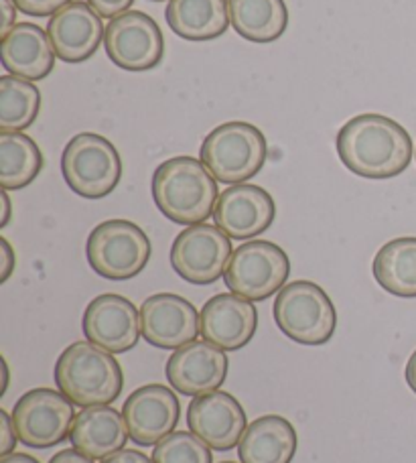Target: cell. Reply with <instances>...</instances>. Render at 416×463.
<instances>
[{
    "instance_id": "obj_1",
    "label": "cell",
    "mask_w": 416,
    "mask_h": 463,
    "mask_svg": "<svg viewBox=\"0 0 416 463\" xmlns=\"http://www.w3.org/2000/svg\"><path fill=\"white\" fill-rule=\"evenodd\" d=\"M337 155L345 167L365 179H390L409 169L412 138L396 120L360 114L337 132Z\"/></svg>"
},
{
    "instance_id": "obj_2",
    "label": "cell",
    "mask_w": 416,
    "mask_h": 463,
    "mask_svg": "<svg viewBox=\"0 0 416 463\" xmlns=\"http://www.w3.org/2000/svg\"><path fill=\"white\" fill-rule=\"evenodd\" d=\"M218 179L194 156L163 161L153 175V200L166 220L195 226L212 216L218 203Z\"/></svg>"
},
{
    "instance_id": "obj_3",
    "label": "cell",
    "mask_w": 416,
    "mask_h": 463,
    "mask_svg": "<svg viewBox=\"0 0 416 463\" xmlns=\"http://www.w3.org/2000/svg\"><path fill=\"white\" fill-rule=\"evenodd\" d=\"M55 384L81 409L106 407L120 396L124 376L114 354L91 342H76L57 358Z\"/></svg>"
},
{
    "instance_id": "obj_4",
    "label": "cell",
    "mask_w": 416,
    "mask_h": 463,
    "mask_svg": "<svg viewBox=\"0 0 416 463\" xmlns=\"http://www.w3.org/2000/svg\"><path fill=\"white\" fill-rule=\"evenodd\" d=\"M266 138L248 122H226L213 128L202 145V161L212 175L228 185L246 184L266 163Z\"/></svg>"
},
{
    "instance_id": "obj_5",
    "label": "cell",
    "mask_w": 416,
    "mask_h": 463,
    "mask_svg": "<svg viewBox=\"0 0 416 463\" xmlns=\"http://www.w3.org/2000/svg\"><path fill=\"white\" fill-rule=\"evenodd\" d=\"M272 313L277 327L297 344L323 345L336 334V307L329 295L311 280H293L282 287Z\"/></svg>"
},
{
    "instance_id": "obj_6",
    "label": "cell",
    "mask_w": 416,
    "mask_h": 463,
    "mask_svg": "<svg viewBox=\"0 0 416 463\" xmlns=\"http://www.w3.org/2000/svg\"><path fill=\"white\" fill-rule=\"evenodd\" d=\"M61 173L73 194L99 200L120 184L122 161L110 140L94 132H81L63 148Z\"/></svg>"
},
{
    "instance_id": "obj_7",
    "label": "cell",
    "mask_w": 416,
    "mask_h": 463,
    "mask_svg": "<svg viewBox=\"0 0 416 463\" xmlns=\"http://www.w3.org/2000/svg\"><path fill=\"white\" fill-rule=\"evenodd\" d=\"M90 267L99 277L128 280L151 260V240L128 220H108L91 230L86 244Z\"/></svg>"
},
{
    "instance_id": "obj_8",
    "label": "cell",
    "mask_w": 416,
    "mask_h": 463,
    "mask_svg": "<svg viewBox=\"0 0 416 463\" xmlns=\"http://www.w3.org/2000/svg\"><path fill=\"white\" fill-rule=\"evenodd\" d=\"M288 275L290 260L280 246L269 240H250L232 254L223 280L232 293L248 301H266L285 287Z\"/></svg>"
},
{
    "instance_id": "obj_9",
    "label": "cell",
    "mask_w": 416,
    "mask_h": 463,
    "mask_svg": "<svg viewBox=\"0 0 416 463\" xmlns=\"http://www.w3.org/2000/svg\"><path fill=\"white\" fill-rule=\"evenodd\" d=\"M73 402L52 388H33L14 404L13 423L19 441L33 449L55 448L71 433Z\"/></svg>"
},
{
    "instance_id": "obj_10",
    "label": "cell",
    "mask_w": 416,
    "mask_h": 463,
    "mask_svg": "<svg viewBox=\"0 0 416 463\" xmlns=\"http://www.w3.org/2000/svg\"><path fill=\"white\" fill-rule=\"evenodd\" d=\"M232 242L218 226L195 224L175 238L171 246V267L191 285H212L226 275L232 259Z\"/></svg>"
},
{
    "instance_id": "obj_11",
    "label": "cell",
    "mask_w": 416,
    "mask_h": 463,
    "mask_svg": "<svg viewBox=\"0 0 416 463\" xmlns=\"http://www.w3.org/2000/svg\"><path fill=\"white\" fill-rule=\"evenodd\" d=\"M104 49L118 68L147 71L163 61L165 39L153 16L143 11H127L108 23Z\"/></svg>"
},
{
    "instance_id": "obj_12",
    "label": "cell",
    "mask_w": 416,
    "mask_h": 463,
    "mask_svg": "<svg viewBox=\"0 0 416 463\" xmlns=\"http://www.w3.org/2000/svg\"><path fill=\"white\" fill-rule=\"evenodd\" d=\"M140 327L147 344L159 350H179L202 334V313L179 295L159 293L140 305Z\"/></svg>"
},
{
    "instance_id": "obj_13",
    "label": "cell",
    "mask_w": 416,
    "mask_h": 463,
    "mask_svg": "<svg viewBox=\"0 0 416 463\" xmlns=\"http://www.w3.org/2000/svg\"><path fill=\"white\" fill-rule=\"evenodd\" d=\"M83 335L110 354H124L138 344L143 335L140 311L127 297L106 293L91 299L83 313Z\"/></svg>"
},
{
    "instance_id": "obj_14",
    "label": "cell",
    "mask_w": 416,
    "mask_h": 463,
    "mask_svg": "<svg viewBox=\"0 0 416 463\" xmlns=\"http://www.w3.org/2000/svg\"><path fill=\"white\" fill-rule=\"evenodd\" d=\"M122 417L127 420L130 439L140 448H151L177 429L181 404L171 388L147 384L128 396Z\"/></svg>"
},
{
    "instance_id": "obj_15",
    "label": "cell",
    "mask_w": 416,
    "mask_h": 463,
    "mask_svg": "<svg viewBox=\"0 0 416 463\" xmlns=\"http://www.w3.org/2000/svg\"><path fill=\"white\" fill-rule=\"evenodd\" d=\"M228 368L226 350L205 340H195L173 352L165 374L179 394L195 399L218 391L226 383Z\"/></svg>"
},
{
    "instance_id": "obj_16",
    "label": "cell",
    "mask_w": 416,
    "mask_h": 463,
    "mask_svg": "<svg viewBox=\"0 0 416 463\" xmlns=\"http://www.w3.org/2000/svg\"><path fill=\"white\" fill-rule=\"evenodd\" d=\"M189 431L215 451H230L248 429L246 411L234 396L222 391L195 396L187 409Z\"/></svg>"
},
{
    "instance_id": "obj_17",
    "label": "cell",
    "mask_w": 416,
    "mask_h": 463,
    "mask_svg": "<svg viewBox=\"0 0 416 463\" xmlns=\"http://www.w3.org/2000/svg\"><path fill=\"white\" fill-rule=\"evenodd\" d=\"M277 203L266 189L250 184L228 187L213 210L215 226L234 240H252L272 226Z\"/></svg>"
},
{
    "instance_id": "obj_18",
    "label": "cell",
    "mask_w": 416,
    "mask_h": 463,
    "mask_svg": "<svg viewBox=\"0 0 416 463\" xmlns=\"http://www.w3.org/2000/svg\"><path fill=\"white\" fill-rule=\"evenodd\" d=\"M47 35L61 61L83 63L98 52L106 29L102 16L94 8L88 3L73 0L49 19Z\"/></svg>"
},
{
    "instance_id": "obj_19",
    "label": "cell",
    "mask_w": 416,
    "mask_h": 463,
    "mask_svg": "<svg viewBox=\"0 0 416 463\" xmlns=\"http://www.w3.org/2000/svg\"><path fill=\"white\" fill-rule=\"evenodd\" d=\"M258 327V311L252 301L236 293L212 297L202 309V335L205 342L226 352L242 350Z\"/></svg>"
},
{
    "instance_id": "obj_20",
    "label": "cell",
    "mask_w": 416,
    "mask_h": 463,
    "mask_svg": "<svg viewBox=\"0 0 416 463\" xmlns=\"http://www.w3.org/2000/svg\"><path fill=\"white\" fill-rule=\"evenodd\" d=\"M3 68L29 81L45 80L55 68V52L47 31L33 23H16L0 43Z\"/></svg>"
},
{
    "instance_id": "obj_21",
    "label": "cell",
    "mask_w": 416,
    "mask_h": 463,
    "mask_svg": "<svg viewBox=\"0 0 416 463\" xmlns=\"http://www.w3.org/2000/svg\"><path fill=\"white\" fill-rule=\"evenodd\" d=\"M128 427L122 412L112 407H88L76 415L70 441L73 449L91 459H106L118 453L128 441Z\"/></svg>"
},
{
    "instance_id": "obj_22",
    "label": "cell",
    "mask_w": 416,
    "mask_h": 463,
    "mask_svg": "<svg viewBox=\"0 0 416 463\" xmlns=\"http://www.w3.org/2000/svg\"><path fill=\"white\" fill-rule=\"evenodd\" d=\"M297 453V431L290 420L264 415L250 423L238 443L242 463H290Z\"/></svg>"
},
{
    "instance_id": "obj_23",
    "label": "cell",
    "mask_w": 416,
    "mask_h": 463,
    "mask_svg": "<svg viewBox=\"0 0 416 463\" xmlns=\"http://www.w3.org/2000/svg\"><path fill=\"white\" fill-rule=\"evenodd\" d=\"M165 19L175 35L187 41L218 39L232 24L228 0H169Z\"/></svg>"
},
{
    "instance_id": "obj_24",
    "label": "cell",
    "mask_w": 416,
    "mask_h": 463,
    "mask_svg": "<svg viewBox=\"0 0 416 463\" xmlns=\"http://www.w3.org/2000/svg\"><path fill=\"white\" fill-rule=\"evenodd\" d=\"M232 27L252 43H272L288 24L285 0H228Z\"/></svg>"
},
{
    "instance_id": "obj_25",
    "label": "cell",
    "mask_w": 416,
    "mask_h": 463,
    "mask_svg": "<svg viewBox=\"0 0 416 463\" xmlns=\"http://www.w3.org/2000/svg\"><path fill=\"white\" fill-rule=\"evenodd\" d=\"M376 283L390 295L416 297V238H396L380 248L372 264Z\"/></svg>"
},
{
    "instance_id": "obj_26",
    "label": "cell",
    "mask_w": 416,
    "mask_h": 463,
    "mask_svg": "<svg viewBox=\"0 0 416 463\" xmlns=\"http://www.w3.org/2000/svg\"><path fill=\"white\" fill-rule=\"evenodd\" d=\"M43 155L35 140L23 132H0V185L6 192L23 189L37 179Z\"/></svg>"
},
{
    "instance_id": "obj_27",
    "label": "cell",
    "mask_w": 416,
    "mask_h": 463,
    "mask_svg": "<svg viewBox=\"0 0 416 463\" xmlns=\"http://www.w3.org/2000/svg\"><path fill=\"white\" fill-rule=\"evenodd\" d=\"M41 92L33 81L16 76L0 78V128L21 132L37 120Z\"/></svg>"
},
{
    "instance_id": "obj_28",
    "label": "cell",
    "mask_w": 416,
    "mask_h": 463,
    "mask_svg": "<svg viewBox=\"0 0 416 463\" xmlns=\"http://www.w3.org/2000/svg\"><path fill=\"white\" fill-rule=\"evenodd\" d=\"M155 463H213L212 448L195 433L173 431L153 449Z\"/></svg>"
},
{
    "instance_id": "obj_29",
    "label": "cell",
    "mask_w": 416,
    "mask_h": 463,
    "mask_svg": "<svg viewBox=\"0 0 416 463\" xmlns=\"http://www.w3.org/2000/svg\"><path fill=\"white\" fill-rule=\"evenodd\" d=\"M70 3H73V0H14L16 8L31 16H53L57 11H61V8Z\"/></svg>"
},
{
    "instance_id": "obj_30",
    "label": "cell",
    "mask_w": 416,
    "mask_h": 463,
    "mask_svg": "<svg viewBox=\"0 0 416 463\" xmlns=\"http://www.w3.org/2000/svg\"><path fill=\"white\" fill-rule=\"evenodd\" d=\"M0 431H3V437H0V458H6L11 456L13 449L16 448V439H19V435H16L13 417L3 409H0Z\"/></svg>"
},
{
    "instance_id": "obj_31",
    "label": "cell",
    "mask_w": 416,
    "mask_h": 463,
    "mask_svg": "<svg viewBox=\"0 0 416 463\" xmlns=\"http://www.w3.org/2000/svg\"><path fill=\"white\" fill-rule=\"evenodd\" d=\"M88 5L104 19H116V16L130 11L135 0H88Z\"/></svg>"
},
{
    "instance_id": "obj_32",
    "label": "cell",
    "mask_w": 416,
    "mask_h": 463,
    "mask_svg": "<svg viewBox=\"0 0 416 463\" xmlns=\"http://www.w3.org/2000/svg\"><path fill=\"white\" fill-rule=\"evenodd\" d=\"M102 463H155L151 458H147L143 451L137 449H120L114 456L102 459Z\"/></svg>"
},
{
    "instance_id": "obj_33",
    "label": "cell",
    "mask_w": 416,
    "mask_h": 463,
    "mask_svg": "<svg viewBox=\"0 0 416 463\" xmlns=\"http://www.w3.org/2000/svg\"><path fill=\"white\" fill-rule=\"evenodd\" d=\"M0 248H3V270H0V283H6L8 277L13 275L14 270V252H13V246L8 244L6 238H0Z\"/></svg>"
},
{
    "instance_id": "obj_34",
    "label": "cell",
    "mask_w": 416,
    "mask_h": 463,
    "mask_svg": "<svg viewBox=\"0 0 416 463\" xmlns=\"http://www.w3.org/2000/svg\"><path fill=\"white\" fill-rule=\"evenodd\" d=\"M0 6H3V27H0V35H8L16 24V8L14 0H0Z\"/></svg>"
},
{
    "instance_id": "obj_35",
    "label": "cell",
    "mask_w": 416,
    "mask_h": 463,
    "mask_svg": "<svg viewBox=\"0 0 416 463\" xmlns=\"http://www.w3.org/2000/svg\"><path fill=\"white\" fill-rule=\"evenodd\" d=\"M49 463H94V459L83 456L78 449H63L60 453H55Z\"/></svg>"
},
{
    "instance_id": "obj_36",
    "label": "cell",
    "mask_w": 416,
    "mask_h": 463,
    "mask_svg": "<svg viewBox=\"0 0 416 463\" xmlns=\"http://www.w3.org/2000/svg\"><path fill=\"white\" fill-rule=\"evenodd\" d=\"M404 376H406V383H409V386L412 388V392L416 394V350L412 352L409 362H406Z\"/></svg>"
},
{
    "instance_id": "obj_37",
    "label": "cell",
    "mask_w": 416,
    "mask_h": 463,
    "mask_svg": "<svg viewBox=\"0 0 416 463\" xmlns=\"http://www.w3.org/2000/svg\"><path fill=\"white\" fill-rule=\"evenodd\" d=\"M0 200H3V218H0V228H5L11 220V197H8L6 189L0 192Z\"/></svg>"
},
{
    "instance_id": "obj_38",
    "label": "cell",
    "mask_w": 416,
    "mask_h": 463,
    "mask_svg": "<svg viewBox=\"0 0 416 463\" xmlns=\"http://www.w3.org/2000/svg\"><path fill=\"white\" fill-rule=\"evenodd\" d=\"M0 463H39V461L35 458L27 456V453H11V456L0 459Z\"/></svg>"
},
{
    "instance_id": "obj_39",
    "label": "cell",
    "mask_w": 416,
    "mask_h": 463,
    "mask_svg": "<svg viewBox=\"0 0 416 463\" xmlns=\"http://www.w3.org/2000/svg\"><path fill=\"white\" fill-rule=\"evenodd\" d=\"M6 386H8V366H6V360L3 358V388H0V394L6 392Z\"/></svg>"
},
{
    "instance_id": "obj_40",
    "label": "cell",
    "mask_w": 416,
    "mask_h": 463,
    "mask_svg": "<svg viewBox=\"0 0 416 463\" xmlns=\"http://www.w3.org/2000/svg\"><path fill=\"white\" fill-rule=\"evenodd\" d=\"M222 463H234V461H222Z\"/></svg>"
},
{
    "instance_id": "obj_41",
    "label": "cell",
    "mask_w": 416,
    "mask_h": 463,
    "mask_svg": "<svg viewBox=\"0 0 416 463\" xmlns=\"http://www.w3.org/2000/svg\"><path fill=\"white\" fill-rule=\"evenodd\" d=\"M155 3H159V0H155Z\"/></svg>"
},
{
    "instance_id": "obj_42",
    "label": "cell",
    "mask_w": 416,
    "mask_h": 463,
    "mask_svg": "<svg viewBox=\"0 0 416 463\" xmlns=\"http://www.w3.org/2000/svg\"><path fill=\"white\" fill-rule=\"evenodd\" d=\"M414 155H416V153H414Z\"/></svg>"
}]
</instances>
